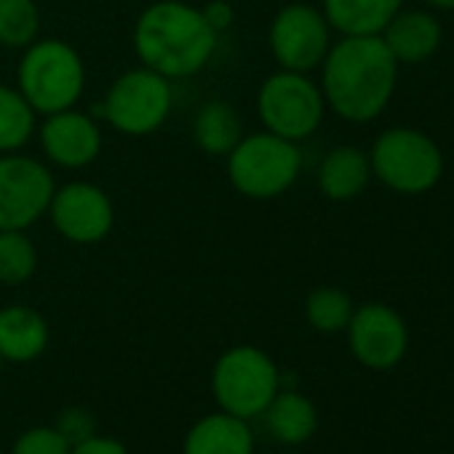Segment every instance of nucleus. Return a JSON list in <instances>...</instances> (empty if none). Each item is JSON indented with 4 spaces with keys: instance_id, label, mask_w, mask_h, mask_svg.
<instances>
[{
    "instance_id": "f257e3e1",
    "label": "nucleus",
    "mask_w": 454,
    "mask_h": 454,
    "mask_svg": "<svg viewBox=\"0 0 454 454\" xmlns=\"http://www.w3.org/2000/svg\"><path fill=\"white\" fill-rule=\"evenodd\" d=\"M398 67L380 35H340L318 67L326 110L356 126L377 121L393 102Z\"/></svg>"
},
{
    "instance_id": "f03ea898",
    "label": "nucleus",
    "mask_w": 454,
    "mask_h": 454,
    "mask_svg": "<svg viewBox=\"0 0 454 454\" xmlns=\"http://www.w3.org/2000/svg\"><path fill=\"white\" fill-rule=\"evenodd\" d=\"M131 46L142 67L168 81H187L208 67L219 35L187 0H153L131 27Z\"/></svg>"
},
{
    "instance_id": "7ed1b4c3",
    "label": "nucleus",
    "mask_w": 454,
    "mask_h": 454,
    "mask_svg": "<svg viewBox=\"0 0 454 454\" xmlns=\"http://www.w3.org/2000/svg\"><path fill=\"white\" fill-rule=\"evenodd\" d=\"M17 62V89L38 118L78 107L89 86V67L81 51L62 38H38Z\"/></svg>"
},
{
    "instance_id": "20e7f679",
    "label": "nucleus",
    "mask_w": 454,
    "mask_h": 454,
    "mask_svg": "<svg viewBox=\"0 0 454 454\" xmlns=\"http://www.w3.org/2000/svg\"><path fill=\"white\" fill-rule=\"evenodd\" d=\"M302 166L300 145L265 129L244 134L224 155L227 182L247 200H276L286 195L297 184Z\"/></svg>"
},
{
    "instance_id": "39448f33",
    "label": "nucleus",
    "mask_w": 454,
    "mask_h": 454,
    "mask_svg": "<svg viewBox=\"0 0 454 454\" xmlns=\"http://www.w3.org/2000/svg\"><path fill=\"white\" fill-rule=\"evenodd\" d=\"M208 385L216 409L252 422L260 419L284 387V374L268 350L257 345H233L216 356Z\"/></svg>"
},
{
    "instance_id": "423d86ee",
    "label": "nucleus",
    "mask_w": 454,
    "mask_h": 454,
    "mask_svg": "<svg viewBox=\"0 0 454 454\" xmlns=\"http://www.w3.org/2000/svg\"><path fill=\"white\" fill-rule=\"evenodd\" d=\"M372 176L398 195H425L443 176V153L433 137L411 126L385 129L369 147Z\"/></svg>"
},
{
    "instance_id": "0eeeda50",
    "label": "nucleus",
    "mask_w": 454,
    "mask_h": 454,
    "mask_svg": "<svg viewBox=\"0 0 454 454\" xmlns=\"http://www.w3.org/2000/svg\"><path fill=\"white\" fill-rule=\"evenodd\" d=\"M174 99V81L139 65L129 67L110 83L99 115L115 134L142 139L166 126Z\"/></svg>"
},
{
    "instance_id": "6e6552de",
    "label": "nucleus",
    "mask_w": 454,
    "mask_h": 454,
    "mask_svg": "<svg viewBox=\"0 0 454 454\" xmlns=\"http://www.w3.org/2000/svg\"><path fill=\"white\" fill-rule=\"evenodd\" d=\"M257 118L265 131L289 142L310 139L326 118V99L310 73L276 70L257 89Z\"/></svg>"
},
{
    "instance_id": "1a4fd4ad",
    "label": "nucleus",
    "mask_w": 454,
    "mask_h": 454,
    "mask_svg": "<svg viewBox=\"0 0 454 454\" xmlns=\"http://www.w3.org/2000/svg\"><path fill=\"white\" fill-rule=\"evenodd\" d=\"M57 179L43 158L27 153L0 155V231H30L51 203Z\"/></svg>"
},
{
    "instance_id": "9d476101",
    "label": "nucleus",
    "mask_w": 454,
    "mask_h": 454,
    "mask_svg": "<svg viewBox=\"0 0 454 454\" xmlns=\"http://www.w3.org/2000/svg\"><path fill=\"white\" fill-rule=\"evenodd\" d=\"M334 43L324 12L310 4L281 6L268 25V49L278 70L316 73Z\"/></svg>"
},
{
    "instance_id": "9b49d317",
    "label": "nucleus",
    "mask_w": 454,
    "mask_h": 454,
    "mask_svg": "<svg viewBox=\"0 0 454 454\" xmlns=\"http://www.w3.org/2000/svg\"><path fill=\"white\" fill-rule=\"evenodd\" d=\"M46 216L59 239L67 244L97 247L113 233L115 203L102 184L89 179H70L57 184Z\"/></svg>"
},
{
    "instance_id": "f8f14e48",
    "label": "nucleus",
    "mask_w": 454,
    "mask_h": 454,
    "mask_svg": "<svg viewBox=\"0 0 454 454\" xmlns=\"http://www.w3.org/2000/svg\"><path fill=\"white\" fill-rule=\"evenodd\" d=\"M345 334L353 358L372 372L395 369L409 350V326L403 316L385 302L356 305Z\"/></svg>"
},
{
    "instance_id": "ddd939ff",
    "label": "nucleus",
    "mask_w": 454,
    "mask_h": 454,
    "mask_svg": "<svg viewBox=\"0 0 454 454\" xmlns=\"http://www.w3.org/2000/svg\"><path fill=\"white\" fill-rule=\"evenodd\" d=\"M35 139L41 145L43 160L65 171H83L94 166L105 147L102 123L78 107L43 115L38 121Z\"/></svg>"
},
{
    "instance_id": "4468645a",
    "label": "nucleus",
    "mask_w": 454,
    "mask_h": 454,
    "mask_svg": "<svg viewBox=\"0 0 454 454\" xmlns=\"http://www.w3.org/2000/svg\"><path fill=\"white\" fill-rule=\"evenodd\" d=\"M380 38L398 65H422L438 54L443 27L430 9H401Z\"/></svg>"
},
{
    "instance_id": "2eb2a0df",
    "label": "nucleus",
    "mask_w": 454,
    "mask_h": 454,
    "mask_svg": "<svg viewBox=\"0 0 454 454\" xmlns=\"http://www.w3.org/2000/svg\"><path fill=\"white\" fill-rule=\"evenodd\" d=\"M254 451H257V435L252 422L222 409L198 417L182 438V454H254Z\"/></svg>"
},
{
    "instance_id": "dca6fc26",
    "label": "nucleus",
    "mask_w": 454,
    "mask_h": 454,
    "mask_svg": "<svg viewBox=\"0 0 454 454\" xmlns=\"http://www.w3.org/2000/svg\"><path fill=\"white\" fill-rule=\"evenodd\" d=\"M372 160L369 150L358 145H337L332 147L318 168H316V184L326 200L334 203H348L364 195V190L372 182Z\"/></svg>"
},
{
    "instance_id": "f3484780",
    "label": "nucleus",
    "mask_w": 454,
    "mask_h": 454,
    "mask_svg": "<svg viewBox=\"0 0 454 454\" xmlns=\"http://www.w3.org/2000/svg\"><path fill=\"white\" fill-rule=\"evenodd\" d=\"M51 340L49 321L41 310L30 305L0 308V356L6 364H33L38 361Z\"/></svg>"
},
{
    "instance_id": "a211bd4d",
    "label": "nucleus",
    "mask_w": 454,
    "mask_h": 454,
    "mask_svg": "<svg viewBox=\"0 0 454 454\" xmlns=\"http://www.w3.org/2000/svg\"><path fill=\"white\" fill-rule=\"evenodd\" d=\"M260 419L268 435L284 449H302L318 430L316 403L294 387H281Z\"/></svg>"
},
{
    "instance_id": "6ab92c4d",
    "label": "nucleus",
    "mask_w": 454,
    "mask_h": 454,
    "mask_svg": "<svg viewBox=\"0 0 454 454\" xmlns=\"http://www.w3.org/2000/svg\"><path fill=\"white\" fill-rule=\"evenodd\" d=\"M190 134H192L195 147L203 155L224 158L239 145V139L247 131H244L241 113L231 102H227V99H208L195 110Z\"/></svg>"
},
{
    "instance_id": "aec40b11",
    "label": "nucleus",
    "mask_w": 454,
    "mask_h": 454,
    "mask_svg": "<svg viewBox=\"0 0 454 454\" xmlns=\"http://www.w3.org/2000/svg\"><path fill=\"white\" fill-rule=\"evenodd\" d=\"M403 9V0H321V12L337 35H380Z\"/></svg>"
},
{
    "instance_id": "412c9836",
    "label": "nucleus",
    "mask_w": 454,
    "mask_h": 454,
    "mask_svg": "<svg viewBox=\"0 0 454 454\" xmlns=\"http://www.w3.org/2000/svg\"><path fill=\"white\" fill-rule=\"evenodd\" d=\"M38 121V113L17 86L0 83V155L25 150L35 139Z\"/></svg>"
},
{
    "instance_id": "4be33fe9",
    "label": "nucleus",
    "mask_w": 454,
    "mask_h": 454,
    "mask_svg": "<svg viewBox=\"0 0 454 454\" xmlns=\"http://www.w3.org/2000/svg\"><path fill=\"white\" fill-rule=\"evenodd\" d=\"M41 254L27 231H0V286H25L38 273Z\"/></svg>"
},
{
    "instance_id": "5701e85b",
    "label": "nucleus",
    "mask_w": 454,
    "mask_h": 454,
    "mask_svg": "<svg viewBox=\"0 0 454 454\" xmlns=\"http://www.w3.org/2000/svg\"><path fill=\"white\" fill-rule=\"evenodd\" d=\"M356 302L340 286H318L305 300V321L318 334H342L353 318Z\"/></svg>"
},
{
    "instance_id": "b1692460",
    "label": "nucleus",
    "mask_w": 454,
    "mask_h": 454,
    "mask_svg": "<svg viewBox=\"0 0 454 454\" xmlns=\"http://www.w3.org/2000/svg\"><path fill=\"white\" fill-rule=\"evenodd\" d=\"M41 38V9L35 0H0V46L25 51Z\"/></svg>"
},
{
    "instance_id": "393cba45",
    "label": "nucleus",
    "mask_w": 454,
    "mask_h": 454,
    "mask_svg": "<svg viewBox=\"0 0 454 454\" xmlns=\"http://www.w3.org/2000/svg\"><path fill=\"white\" fill-rule=\"evenodd\" d=\"M73 441L57 425H33L17 435L9 454H70Z\"/></svg>"
},
{
    "instance_id": "a878e982",
    "label": "nucleus",
    "mask_w": 454,
    "mask_h": 454,
    "mask_svg": "<svg viewBox=\"0 0 454 454\" xmlns=\"http://www.w3.org/2000/svg\"><path fill=\"white\" fill-rule=\"evenodd\" d=\"M57 427L73 441V446L81 443V441H86V438H91V435L97 433L94 414H91L89 409H81V406L65 409V411L59 414V419H57Z\"/></svg>"
},
{
    "instance_id": "bb28decb",
    "label": "nucleus",
    "mask_w": 454,
    "mask_h": 454,
    "mask_svg": "<svg viewBox=\"0 0 454 454\" xmlns=\"http://www.w3.org/2000/svg\"><path fill=\"white\" fill-rule=\"evenodd\" d=\"M200 12H203L206 22L211 25V30L216 35H222L224 30H231L233 22H236V9L227 4V0H208V4Z\"/></svg>"
},
{
    "instance_id": "cd10ccee",
    "label": "nucleus",
    "mask_w": 454,
    "mask_h": 454,
    "mask_svg": "<svg viewBox=\"0 0 454 454\" xmlns=\"http://www.w3.org/2000/svg\"><path fill=\"white\" fill-rule=\"evenodd\" d=\"M70 454H131V451L126 449V443H123V441L94 433L91 438H86V441L75 443Z\"/></svg>"
},
{
    "instance_id": "c85d7f7f",
    "label": "nucleus",
    "mask_w": 454,
    "mask_h": 454,
    "mask_svg": "<svg viewBox=\"0 0 454 454\" xmlns=\"http://www.w3.org/2000/svg\"><path fill=\"white\" fill-rule=\"evenodd\" d=\"M430 12H454V0H422Z\"/></svg>"
},
{
    "instance_id": "c756f323",
    "label": "nucleus",
    "mask_w": 454,
    "mask_h": 454,
    "mask_svg": "<svg viewBox=\"0 0 454 454\" xmlns=\"http://www.w3.org/2000/svg\"><path fill=\"white\" fill-rule=\"evenodd\" d=\"M278 454H308V451H302V449H284V451H278Z\"/></svg>"
},
{
    "instance_id": "7c9ffc66",
    "label": "nucleus",
    "mask_w": 454,
    "mask_h": 454,
    "mask_svg": "<svg viewBox=\"0 0 454 454\" xmlns=\"http://www.w3.org/2000/svg\"><path fill=\"white\" fill-rule=\"evenodd\" d=\"M6 366V361H4V356H0V369H4Z\"/></svg>"
},
{
    "instance_id": "2f4dec72",
    "label": "nucleus",
    "mask_w": 454,
    "mask_h": 454,
    "mask_svg": "<svg viewBox=\"0 0 454 454\" xmlns=\"http://www.w3.org/2000/svg\"><path fill=\"white\" fill-rule=\"evenodd\" d=\"M0 454H6V451H0Z\"/></svg>"
}]
</instances>
